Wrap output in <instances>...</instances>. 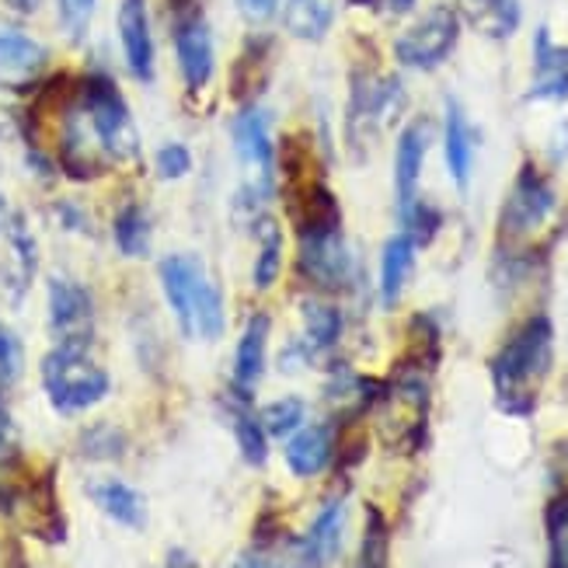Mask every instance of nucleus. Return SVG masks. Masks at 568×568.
Masks as SVG:
<instances>
[{
  "label": "nucleus",
  "mask_w": 568,
  "mask_h": 568,
  "mask_svg": "<svg viewBox=\"0 0 568 568\" xmlns=\"http://www.w3.org/2000/svg\"><path fill=\"white\" fill-rule=\"evenodd\" d=\"M551 366H555V325L548 314H534L499 345V353L488 363L499 412L516 418L534 415L551 377Z\"/></svg>",
  "instance_id": "f257e3e1"
},
{
  "label": "nucleus",
  "mask_w": 568,
  "mask_h": 568,
  "mask_svg": "<svg viewBox=\"0 0 568 568\" xmlns=\"http://www.w3.org/2000/svg\"><path fill=\"white\" fill-rule=\"evenodd\" d=\"M161 286L179 328L189 338H220L224 335V301L220 290L206 280V268L195 255H168L161 262Z\"/></svg>",
  "instance_id": "f03ea898"
},
{
  "label": "nucleus",
  "mask_w": 568,
  "mask_h": 568,
  "mask_svg": "<svg viewBox=\"0 0 568 568\" xmlns=\"http://www.w3.org/2000/svg\"><path fill=\"white\" fill-rule=\"evenodd\" d=\"M429 369L405 366L398 377L381 384L377 398L369 408H377V429L384 443L398 454H415L426 443L429 426Z\"/></svg>",
  "instance_id": "7ed1b4c3"
},
{
  "label": "nucleus",
  "mask_w": 568,
  "mask_h": 568,
  "mask_svg": "<svg viewBox=\"0 0 568 568\" xmlns=\"http://www.w3.org/2000/svg\"><path fill=\"white\" fill-rule=\"evenodd\" d=\"M42 387L60 415H78L109 394V374L88 356V345H57L42 359Z\"/></svg>",
  "instance_id": "20e7f679"
},
{
  "label": "nucleus",
  "mask_w": 568,
  "mask_h": 568,
  "mask_svg": "<svg viewBox=\"0 0 568 568\" xmlns=\"http://www.w3.org/2000/svg\"><path fill=\"white\" fill-rule=\"evenodd\" d=\"M81 102L91 115V126L102 140V151L109 161H136L140 154V136H136V126H133V115L122 102L119 88L109 81V78H91L84 84V94Z\"/></svg>",
  "instance_id": "39448f33"
},
{
  "label": "nucleus",
  "mask_w": 568,
  "mask_h": 568,
  "mask_svg": "<svg viewBox=\"0 0 568 568\" xmlns=\"http://www.w3.org/2000/svg\"><path fill=\"white\" fill-rule=\"evenodd\" d=\"M460 39V14L447 4L426 11L394 42V57L408 70H436Z\"/></svg>",
  "instance_id": "423d86ee"
},
{
  "label": "nucleus",
  "mask_w": 568,
  "mask_h": 568,
  "mask_svg": "<svg viewBox=\"0 0 568 568\" xmlns=\"http://www.w3.org/2000/svg\"><path fill=\"white\" fill-rule=\"evenodd\" d=\"M555 206H558V195H555L551 182L540 175L534 164H524L520 175H516V182H513L509 200L503 206L499 237L503 241H527L530 234H537L548 224Z\"/></svg>",
  "instance_id": "0eeeda50"
},
{
  "label": "nucleus",
  "mask_w": 568,
  "mask_h": 568,
  "mask_svg": "<svg viewBox=\"0 0 568 568\" xmlns=\"http://www.w3.org/2000/svg\"><path fill=\"white\" fill-rule=\"evenodd\" d=\"M49 332L57 345H88L94 335V301L91 290L78 280L57 276L49 283Z\"/></svg>",
  "instance_id": "6e6552de"
},
{
  "label": "nucleus",
  "mask_w": 568,
  "mask_h": 568,
  "mask_svg": "<svg viewBox=\"0 0 568 568\" xmlns=\"http://www.w3.org/2000/svg\"><path fill=\"white\" fill-rule=\"evenodd\" d=\"M301 268H304V276L311 283H317L321 290L349 286L353 258H349V248H345V241H342V227L301 234Z\"/></svg>",
  "instance_id": "1a4fd4ad"
},
{
  "label": "nucleus",
  "mask_w": 568,
  "mask_h": 568,
  "mask_svg": "<svg viewBox=\"0 0 568 568\" xmlns=\"http://www.w3.org/2000/svg\"><path fill=\"white\" fill-rule=\"evenodd\" d=\"M234 151L237 161L255 175L252 189L262 195L273 189V171H276V146L268 136V115L262 109H244L234 122Z\"/></svg>",
  "instance_id": "9d476101"
},
{
  "label": "nucleus",
  "mask_w": 568,
  "mask_h": 568,
  "mask_svg": "<svg viewBox=\"0 0 568 568\" xmlns=\"http://www.w3.org/2000/svg\"><path fill=\"white\" fill-rule=\"evenodd\" d=\"M402 84L394 78L384 81H356L353 88V105H349V133H377L387 122H394V115L402 112Z\"/></svg>",
  "instance_id": "9b49d317"
},
{
  "label": "nucleus",
  "mask_w": 568,
  "mask_h": 568,
  "mask_svg": "<svg viewBox=\"0 0 568 568\" xmlns=\"http://www.w3.org/2000/svg\"><path fill=\"white\" fill-rule=\"evenodd\" d=\"M429 143H433L429 119L408 122L398 136V151H394V189H398V210H405L418 200V179H423Z\"/></svg>",
  "instance_id": "f8f14e48"
},
{
  "label": "nucleus",
  "mask_w": 568,
  "mask_h": 568,
  "mask_svg": "<svg viewBox=\"0 0 568 568\" xmlns=\"http://www.w3.org/2000/svg\"><path fill=\"white\" fill-rule=\"evenodd\" d=\"M119 42H122V57H126L133 78L151 81L154 78V36H151L146 0H122L119 4Z\"/></svg>",
  "instance_id": "ddd939ff"
},
{
  "label": "nucleus",
  "mask_w": 568,
  "mask_h": 568,
  "mask_svg": "<svg viewBox=\"0 0 568 568\" xmlns=\"http://www.w3.org/2000/svg\"><path fill=\"white\" fill-rule=\"evenodd\" d=\"M175 53H179V67L182 78L192 91H200L210 84L213 78V32L203 21V14H192L179 24L175 32Z\"/></svg>",
  "instance_id": "4468645a"
},
{
  "label": "nucleus",
  "mask_w": 568,
  "mask_h": 568,
  "mask_svg": "<svg viewBox=\"0 0 568 568\" xmlns=\"http://www.w3.org/2000/svg\"><path fill=\"white\" fill-rule=\"evenodd\" d=\"M534 102H565L568 98V45H555L548 29L534 42V84L527 91Z\"/></svg>",
  "instance_id": "2eb2a0df"
},
{
  "label": "nucleus",
  "mask_w": 568,
  "mask_h": 568,
  "mask_svg": "<svg viewBox=\"0 0 568 568\" xmlns=\"http://www.w3.org/2000/svg\"><path fill=\"white\" fill-rule=\"evenodd\" d=\"M268 332H273V321L268 314H252V321L244 325L237 338V353H234V387L241 394H252L255 384L265 374V353H268Z\"/></svg>",
  "instance_id": "dca6fc26"
},
{
  "label": "nucleus",
  "mask_w": 568,
  "mask_h": 568,
  "mask_svg": "<svg viewBox=\"0 0 568 568\" xmlns=\"http://www.w3.org/2000/svg\"><path fill=\"white\" fill-rule=\"evenodd\" d=\"M475 126L467 122L464 109L457 102H447V122H443V154H447V168L457 182V189H467L475 171Z\"/></svg>",
  "instance_id": "f3484780"
},
{
  "label": "nucleus",
  "mask_w": 568,
  "mask_h": 568,
  "mask_svg": "<svg viewBox=\"0 0 568 568\" xmlns=\"http://www.w3.org/2000/svg\"><path fill=\"white\" fill-rule=\"evenodd\" d=\"M335 436L332 426H301L286 439V464L296 478H314L332 464Z\"/></svg>",
  "instance_id": "a211bd4d"
},
{
  "label": "nucleus",
  "mask_w": 568,
  "mask_h": 568,
  "mask_svg": "<svg viewBox=\"0 0 568 568\" xmlns=\"http://www.w3.org/2000/svg\"><path fill=\"white\" fill-rule=\"evenodd\" d=\"M342 534H345V503L332 499L314 516V524L304 537V548H301L304 561L311 568H328L342 551Z\"/></svg>",
  "instance_id": "6ab92c4d"
},
{
  "label": "nucleus",
  "mask_w": 568,
  "mask_h": 568,
  "mask_svg": "<svg viewBox=\"0 0 568 568\" xmlns=\"http://www.w3.org/2000/svg\"><path fill=\"white\" fill-rule=\"evenodd\" d=\"M45 67V45L18 29H0V81L21 84L32 81Z\"/></svg>",
  "instance_id": "aec40b11"
},
{
  "label": "nucleus",
  "mask_w": 568,
  "mask_h": 568,
  "mask_svg": "<svg viewBox=\"0 0 568 568\" xmlns=\"http://www.w3.org/2000/svg\"><path fill=\"white\" fill-rule=\"evenodd\" d=\"M88 496L94 499V506L102 509L105 516H112L115 524L130 527V530H143L146 524V503L136 488H130L126 481L115 478H102L88 485Z\"/></svg>",
  "instance_id": "412c9836"
},
{
  "label": "nucleus",
  "mask_w": 568,
  "mask_h": 568,
  "mask_svg": "<svg viewBox=\"0 0 568 568\" xmlns=\"http://www.w3.org/2000/svg\"><path fill=\"white\" fill-rule=\"evenodd\" d=\"M412 268H415V241L408 234H398L384 244V255H381V301L384 307H394L402 301V290L412 280Z\"/></svg>",
  "instance_id": "4be33fe9"
},
{
  "label": "nucleus",
  "mask_w": 568,
  "mask_h": 568,
  "mask_svg": "<svg viewBox=\"0 0 568 568\" xmlns=\"http://www.w3.org/2000/svg\"><path fill=\"white\" fill-rule=\"evenodd\" d=\"M464 18L475 24L485 39H509L520 29L524 8L520 0H460Z\"/></svg>",
  "instance_id": "5701e85b"
},
{
  "label": "nucleus",
  "mask_w": 568,
  "mask_h": 568,
  "mask_svg": "<svg viewBox=\"0 0 568 568\" xmlns=\"http://www.w3.org/2000/svg\"><path fill=\"white\" fill-rule=\"evenodd\" d=\"M335 11H338V0H290L286 4V29L296 39L317 42V39L328 36Z\"/></svg>",
  "instance_id": "b1692460"
},
{
  "label": "nucleus",
  "mask_w": 568,
  "mask_h": 568,
  "mask_svg": "<svg viewBox=\"0 0 568 568\" xmlns=\"http://www.w3.org/2000/svg\"><path fill=\"white\" fill-rule=\"evenodd\" d=\"M151 216H146L143 206H126L119 216H115V244L122 255L130 258H143L146 252H151Z\"/></svg>",
  "instance_id": "393cba45"
},
{
  "label": "nucleus",
  "mask_w": 568,
  "mask_h": 568,
  "mask_svg": "<svg viewBox=\"0 0 568 568\" xmlns=\"http://www.w3.org/2000/svg\"><path fill=\"white\" fill-rule=\"evenodd\" d=\"M304 328H307L311 349H332L342 335V314L335 304L311 301V304H304Z\"/></svg>",
  "instance_id": "a878e982"
},
{
  "label": "nucleus",
  "mask_w": 568,
  "mask_h": 568,
  "mask_svg": "<svg viewBox=\"0 0 568 568\" xmlns=\"http://www.w3.org/2000/svg\"><path fill=\"white\" fill-rule=\"evenodd\" d=\"M258 231H262V244H258V258H255V286L268 290L280 280V268H283V237L268 216L258 220Z\"/></svg>",
  "instance_id": "bb28decb"
},
{
  "label": "nucleus",
  "mask_w": 568,
  "mask_h": 568,
  "mask_svg": "<svg viewBox=\"0 0 568 568\" xmlns=\"http://www.w3.org/2000/svg\"><path fill=\"white\" fill-rule=\"evenodd\" d=\"M545 530H548V558L551 568H568V488L548 503L545 509Z\"/></svg>",
  "instance_id": "cd10ccee"
},
{
  "label": "nucleus",
  "mask_w": 568,
  "mask_h": 568,
  "mask_svg": "<svg viewBox=\"0 0 568 568\" xmlns=\"http://www.w3.org/2000/svg\"><path fill=\"white\" fill-rule=\"evenodd\" d=\"M234 436H237V447H241L244 460H248L252 467L265 464V457H268V433L262 429V418H255L244 405L234 412Z\"/></svg>",
  "instance_id": "c85d7f7f"
},
{
  "label": "nucleus",
  "mask_w": 568,
  "mask_h": 568,
  "mask_svg": "<svg viewBox=\"0 0 568 568\" xmlns=\"http://www.w3.org/2000/svg\"><path fill=\"white\" fill-rule=\"evenodd\" d=\"M366 534H363V545H359V561L356 568H387V527H384V516L369 506L366 509Z\"/></svg>",
  "instance_id": "c756f323"
},
{
  "label": "nucleus",
  "mask_w": 568,
  "mask_h": 568,
  "mask_svg": "<svg viewBox=\"0 0 568 568\" xmlns=\"http://www.w3.org/2000/svg\"><path fill=\"white\" fill-rule=\"evenodd\" d=\"M304 426V402L301 398H280L262 412V429L268 436H293Z\"/></svg>",
  "instance_id": "7c9ffc66"
},
{
  "label": "nucleus",
  "mask_w": 568,
  "mask_h": 568,
  "mask_svg": "<svg viewBox=\"0 0 568 568\" xmlns=\"http://www.w3.org/2000/svg\"><path fill=\"white\" fill-rule=\"evenodd\" d=\"M402 224H405V234L415 241V248H418V244H429V241L436 237V231H439V224H443V216H439V210H433L429 203L415 200L412 206L402 210Z\"/></svg>",
  "instance_id": "2f4dec72"
},
{
  "label": "nucleus",
  "mask_w": 568,
  "mask_h": 568,
  "mask_svg": "<svg viewBox=\"0 0 568 568\" xmlns=\"http://www.w3.org/2000/svg\"><path fill=\"white\" fill-rule=\"evenodd\" d=\"M21 363H24V353H21V342L14 332L0 328V398L18 384L21 377Z\"/></svg>",
  "instance_id": "473e14b6"
},
{
  "label": "nucleus",
  "mask_w": 568,
  "mask_h": 568,
  "mask_svg": "<svg viewBox=\"0 0 568 568\" xmlns=\"http://www.w3.org/2000/svg\"><path fill=\"white\" fill-rule=\"evenodd\" d=\"M154 164H158V175L164 182H175V179H185L192 171V154H189L185 143H164L158 151V158H154Z\"/></svg>",
  "instance_id": "72a5a7b5"
},
{
  "label": "nucleus",
  "mask_w": 568,
  "mask_h": 568,
  "mask_svg": "<svg viewBox=\"0 0 568 568\" xmlns=\"http://www.w3.org/2000/svg\"><path fill=\"white\" fill-rule=\"evenodd\" d=\"M94 4L98 0H57L60 8V24L70 39H81L91 24V14H94Z\"/></svg>",
  "instance_id": "f704fd0d"
},
{
  "label": "nucleus",
  "mask_w": 568,
  "mask_h": 568,
  "mask_svg": "<svg viewBox=\"0 0 568 568\" xmlns=\"http://www.w3.org/2000/svg\"><path fill=\"white\" fill-rule=\"evenodd\" d=\"M237 8L248 14L252 21H268L280 11V0H237Z\"/></svg>",
  "instance_id": "c9c22d12"
},
{
  "label": "nucleus",
  "mask_w": 568,
  "mask_h": 568,
  "mask_svg": "<svg viewBox=\"0 0 568 568\" xmlns=\"http://www.w3.org/2000/svg\"><path fill=\"white\" fill-rule=\"evenodd\" d=\"M11 436H14V426H11V415L4 412V405H0V450L8 447L11 443Z\"/></svg>",
  "instance_id": "e433bc0d"
},
{
  "label": "nucleus",
  "mask_w": 568,
  "mask_h": 568,
  "mask_svg": "<svg viewBox=\"0 0 568 568\" xmlns=\"http://www.w3.org/2000/svg\"><path fill=\"white\" fill-rule=\"evenodd\" d=\"M11 220H14V213L8 210V200L0 195V231H8L11 227Z\"/></svg>",
  "instance_id": "4c0bfd02"
},
{
  "label": "nucleus",
  "mask_w": 568,
  "mask_h": 568,
  "mask_svg": "<svg viewBox=\"0 0 568 568\" xmlns=\"http://www.w3.org/2000/svg\"><path fill=\"white\" fill-rule=\"evenodd\" d=\"M384 4H387L390 11H398V14H402V11H408V8L415 4V0H384Z\"/></svg>",
  "instance_id": "58836bf2"
},
{
  "label": "nucleus",
  "mask_w": 568,
  "mask_h": 568,
  "mask_svg": "<svg viewBox=\"0 0 568 568\" xmlns=\"http://www.w3.org/2000/svg\"><path fill=\"white\" fill-rule=\"evenodd\" d=\"M11 4H18L21 11H32V8L39 4V0H11Z\"/></svg>",
  "instance_id": "ea45409f"
}]
</instances>
